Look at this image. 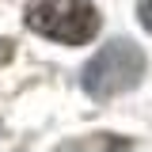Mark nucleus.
Wrapping results in <instances>:
<instances>
[{"label":"nucleus","mask_w":152,"mask_h":152,"mask_svg":"<svg viewBox=\"0 0 152 152\" xmlns=\"http://www.w3.org/2000/svg\"><path fill=\"white\" fill-rule=\"evenodd\" d=\"M27 31L61 42V46H88L99 27L103 15L91 0H31L27 12H23Z\"/></svg>","instance_id":"f03ea898"},{"label":"nucleus","mask_w":152,"mask_h":152,"mask_svg":"<svg viewBox=\"0 0 152 152\" xmlns=\"http://www.w3.org/2000/svg\"><path fill=\"white\" fill-rule=\"evenodd\" d=\"M61 148H129V141L114 133H95L91 141H65Z\"/></svg>","instance_id":"7ed1b4c3"},{"label":"nucleus","mask_w":152,"mask_h":152,"mask_svg":"<svg viewBox=\"0 0 152 152\" xmlns=\"http://www.w3.org/2000/svg\"><path fill=\"white\" fill-rule=\"evenodd\" d=\"M137 19H141V27L152 34V0H137Z\"/></svg>","instance_id":"20e7f679"},{"label":"nucleus","mask_w":152,"mask_h":152,"mask_svg":"<svg viewBox=\"0 0 152 152\" xmlns=\"http://www.w3.org/2000/svg\"><path fill=\"white\" fill-rule=\"evenodd\" d=\"M145 69H148V57H145V50H141L133 38H110V42L99 46L91 53V61L84 65L80 88H84V95L95 99V103H110L118 95L133 91V88L145 80Z\"/></svg>","instance_id":"f257e3e1"}]
</instances>
